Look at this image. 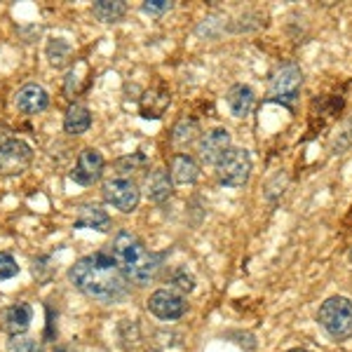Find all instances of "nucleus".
<instances>
[{"label": "nucleus", "instance_id": "obj_1", "mask_svg": "<svg viewBox=\"0 0 352 352\" xmlns=\"http://www.w3.org/2000/svg\"><path fill=\"white\" fill-rule=\"evenodd\" d=\"M68 280L78 292L101 303H116L127 296V280L111 252H96L76 261L68 270Z\"/></svg>", "mask_w": 352, "mask_h": 352}, {"label": "nucleus", "instance_id": "obj_2", "mask_svg": "<svg viewBox=\"0 0 352 352\" xmlns=\"http://www.w3.org/2000/svg\"><path fill=\"white\" fill-rule=\"evenodd\" d=\"M109 252L116 258L124 280L134 282L139 287L151 285L164 265V254H155L151 249H146V244L129 230H120L113 237Z\"/></svg>", "mask_w": 352, "mask_h": 352}, {"label": "nucleus", "instance_id": "obj_3", "mask_svg": "<svg viewBox=\"0 0 352 352\" xmlns=\"http://www.w3.org/2000/svg\"><path fill=\"white\" fill-rule=\"evenodd\" d=\"M317 324L336 343L352 338V300L345 296H331L317 310Z\"/></svg>", "mask_w": 352, "mask_h": 352}, {"label": "nucleus", "instance_id": "obj_4", "mask_svg": "<svg viewBox=\"0 0 352 352\" xmlns=\"http://www.w3.org/2000/svg\"><path fill=\"white\" fill-rule=\"evenodd\" d=\"M300 89H303V71H300V66L294 64V61L280 64L275 68V73L270 76V85H268L270 101H277V104L292 109L298 101Z\"/></svg>", "mask_w": 352, "mask_h": 352}, {"label": "nucleus", "instance_id": "obj_5", "mask_svg": "<svg viewBox=\"0 0 352 352\" xmlns=\"http://www.w3.org/2000/svg\"><path fill=\"white\" fill-rule=\"evenodd\" d=\"M254 162L247 148H232L221 157V162L217 164V176L219 184L226 188H242L247 186L249 176H252Z\"/></svg>", "mask_w": 352, "mask_h": 352}, {"label": "nucleus", "instance_id": "obj_6", "mask_svg": "<svg viewBox=\"0 0 352 352\" xmlns=\"http://www.w3.org/2000/svg\"><path fill=\"white\" fill-rule=\"evenodd\" d=\"M101 192H104V200L122 214L134 212L141 200L139 186L132 179H122V176H113V179L106 181Z\"/></svg>", "mask_w": 352, "mask_h": 352}, {"label": "nucleus", "instance_id": "obj_7", "mask_svg": "<svg viewBox=\"0 0 352 352\" xmlns=\"http://www.w3.org/2000/svg\"><path fill=\"white\" fill-rule=\"evenodd\" d=\"M33 151L26 141L8 139L0 144V174L3 176H19L31 167Z\"/></svg>", "mask_w": 352, "mask_h": 352}, {"label": "nucleus", "instance_id": "obj_8", "mask_svg": "<svg viewBox=\"0 0 352 352\" xmlns=\"http://www.w3.org/2000/svg\"><path fill=\"white\" fill-rule=\"evenodd\" d=\"M148 310L162 322H176L188 312V303L174 289H157L148 298Z\"/></svg>", "mask_w": 352, "mask_h": 352}, {"label": "nucleus", "instance_id": "obj_9", "mask_svg": "<svg viewBox=\"0 0 352 352\" xmlns=\"http://www.w3.org/2000/svg\"><path fill=\"white\" fill-rule=\"evenodd\" d=\"M230 151V132L226 127H214L207 134H202L200 144H197V153H200L202 164L217 167L221 157Z\"/></svg>", "mask_w": 352, "mask_h": 352}, {"label": "nucleus", "instance_id": "obj_10", "mask_svg": "<svg viewBox=\"0 0 352 352\" xmlns=\"http://www.w3.org/2000/svg\"><path fill=\"white\" fill-rule=\"evenodd\" d=\"M104 155H101L96 148H85L80 155H78V162L71 172V179L80 186H92L101 179L104 174Z\"/></svg>", "mask_w": 352, "mask_h": 352}, {"label": "nucleus", "instance_id": "obj_11", "mask_svg": "<svg viewBox=\"0 0 352 352\" xmlns=\"http://www.w3.org/2000/svg\"><path fill=\"white\" fill-rule=\"evenodd\" d=\"M14 101H16V109L21 113H26V116H38V113H43L50 106V94L41 85L28 82L16 92Z\"/></svg>", "mask_w": 352, "mask_h": 352}, {"label": "nucleus", "instance_id": "obj_12", "mask_svg": "<svg viewBox=\"0 0 352 352\" xmlns=\"http://www.w3.org/2000/svg\"><path fill=\"white\" fill-rule=\"evenodd\" d=\"M31 320H33L31 305L14 303L3 310V315H0V327H3V331L10 333V336H21V333H26Z\"/></svg>", "mask_w": 352, "mask_h": 352}, {"label": "nucleus", "instance_id": "obj_13", "mask_svg": "<svg viewBox=\"0 0 352 352\" xmlns=\"http://www.w3.org/2000/svg\"><path fill=\"white\" fill-rule=\"evenodd\" d=\"M226 101H228V109L235 118H247L249 113L254 111V104H256V94L249 85H232L226 94Z\"/></svg>", "mask_w": 352, "mask_h": 352}, {"label": "nucleus", "instance_id": "obj_14", "mask_svg": "<svg viewBox=\"0 0 352 352\" xmlns=\"http://www.w3.org/2000/svg\"><path fill=\"white\" fill-rule=\"evenodd\" d=\"M111 226V217L101 204H82L78 209V217H76V223L73 228H92V230H109Z\"/></svg>", "mask_w": 352, "mask_h": 352}, {"label": "nucleus", "instance_id": "obj_15", "mask_svg": "<svg viewBox=\"0 0 352 352\" xmlns=\"http://www.w3.org/2000/svg\"><path fill=\"white\" fill-rule=\"evenodd\" d=\"M197 176H200V164L195 162V157L186 155V153H179L172 160V172H169L172 184L192 186L197 181Z\"/></svg>", "mask_w": 352, "mask_h": 352}, {"label": "nucleus", "instance_id": "obj_16", "mask_svg": "<svg viewBox=\"0 0 352 352\" xmlns=\"http://www.w3.org/2000/svg\"><path fill=\"white\" fill-rule=\"evenodd\" d=\"M169 104H172V94H169L167 89H162V87L151 89V92H146L144 99H141V116H144L146 120H160Z\"/></svg>", "mask_w": 352, "mask_h": 352}, {"label": "nucleus", "instance_id": "obj_17", "mask_svg": "<svg viewBox=\"0 0 352 352\" xmlns=\"http://www.w3.org/2000/svg\"><path fill=\"white\" fill-rule=\"evenodd\" d=\"M146 188H148V197L155 204L167 202L174 192V184H172V179H169L167 169H155V172H151L148 181H146Z\"/></svg>", "mask_w": 352, "mask_h": 352}, {"label": "nucleus", "instance_id": "obj_18", "mask_svg": "<svg viewBox=\"0 0 352 352\" xmlns=\"http://www.w3.org/2000/svg\"><path fill=\"white\" fill-rule=\"evenodd\" d=\"M92 127V113H89L87 106L82 104H71L64 116V132L71 136L85 134Z\"/></svg>", "mask_w": 352, "mask_h": 352}, {"label": "nucleus", "instance_id": "obj_19", "mask_svg": "<svg viewBox=\"0 0 352 352\" xmlns=\"http://www.w3.org/2000/svg\"><path fill=\"white\" fill-rule=\"evenodd\" d=\"M92 12L101 24H116L127 12V5L122 0H99L92 5Z\"/></svg>", "mask_w": 352, "mask_h": 352}, {"label": "nucleus", "instance_id": "obj_20", "mask_svg": "<svg viewBox=\"0 0 352 352\" xmlns=\"http://www.w3.org/2000/svg\"><path fill=\"white\" fill-rule=\"evenodd\" d=\"M197 134H200V124H197V120H192V118H184V120H179L174 124L172 141L179 146H188L197 139Z\"/></svg>", "mask_w": 352, "mask_h": 352}, {"label": "nucleus", "instance_id": "obj_21", "mask_svg": "<svg viewBox=\"0 0 352 352\" xmlns=\"http://www.w3.org/2000/svg\"><path fill=\"white\" fill-rule=\"evenodd\" d=\"M146 162H148L146 160V155H141V153H132V155H127V157H120V160L116 162V167H118V172H120L122 179H129V174L144 169Z\"/></svg>", "mask_w": 352, "mask_h": 352}, {"label": "nucleus", "instance_id": "obj_22", "mask_svg": "<svg viewBox=\"0 0 352 352\" xmlns=\"http://www.w3.org/2000/svg\"><path fill=\"white\" fill-rule=\"evenodd\" d=\"M8 350L10 352H43V343L33 336H10V343H8Z\"/></svg>", "mask_w": 352, "mask_h": 352}, {"label": "nucleus", "instance_id": "obj_23", "mask_svg": "<svg viewBox=\"0 0 352 352\" xmlns=\"http://www.w3.org/2000/svg\"><path fill=\"white\" fill-rule=\"evenodd\" d=\"M350 146H352V116L338 127L336 139H333V144H331V151H333V155H340V153L345 148H350Z\"/></svg>", "mask_w": 352, "mask_h": 352}, {"label": "nucleus", "instance_id": "obj_24", "mask_svg": "<svg viewBox=\"0 0 352 352\" xmlns=\"http://www.w3.org/2000/svg\"><path fill=\"white\" fill-rule=\"evenodd\" d=\"M68 54H71V45H68L66 41H61V38L50 41L47 56H50V64H52V66H61L68 59Z\"/></svg>", "mask_w": 352, "mask_h": 352}, {"label": "nucleus", "instance_id": "obj_25", "mask_svg": "<svg viewBox=\"0 0 352 352\" xmlns=\"http://www.w3.org/2000/svg\"><path fill=\"white\" fill-rule=\"evenodd\" d=\"M14 275H19V265H16L14 256L8 252H0V282L12 280Z\"/></svg>", "mask_w": 352, "mask_h": 352}, {"label": "nucleus", "instance_id": "obj_26", "mask_svg": "<svg viewBox=\"0 0 352 352\" xmlns=\"http://www.w3.org/2000/svg\"><path fill=\"white\" fill-rule=\"evenodd\" d=\"M172 285L179 289V292L188 294V292H192V289H195V277H192L186 268H176L172 272Z\"/></svg>", "mask_w": 352, "mask_h": 352}, {"label": "nucleus", "instance_id": "obj_27", "mask_svg": "<svg viewBox=\"0 0 352 352\" xmlns=\"http://www.w3.org/2000/svg\"><path fill=\"white\" fill-rule=\"evenodd\" d=\"M172 8L174 5L169 3V0H146V3L141 5V10H144L148 16H162V14H167Z\"/></svg>", "mask_w": 352, "mask_h": 352}, {"label": "nucleus", "instance_id": "obj_28", "mask_svg": "<svg viewBox=\"0 0 352 352\" xmlns=\"http://www.w3.org/2000/svg\"><path fill=\"white\" fill-rule=\"evenodd\" d=\"M56 338V329H54V312L52 308H47V331H45V340Z\"/></svg>", "mask_w": 352, "mask_h": 352}, {"label": "nucleus", "instance_id": "obj_29", "mask_svg": "<svg viewBox=\"0 0 352 352\" xmlns=\"http://www.w3.org/2000/svg\"><path fill=\"white\" fill-rule=\"evenodd\" d=\"M54 352H73L71 348H66V345H59V348H56Z\"/></svg>", "mask_w": 352, "mask_h": 352}, {"label": "nucleus", "instance_id": "obj_30", "mask_svg": "<svg viewBox=\"0 0 352 352\" xmlns=\"http://www.w3.org/2000/svg\"><path fill=\"white\" fill-rule=\"evenodd\" d=\"M287 352H310V350H305V348H292V350H287Z\"/></svg>", "mask_w": 352, "mask_h": 352}, {"label": "nucleus", "instance_id": "obj_31", "mask_svg": "<svg viewBox=\"0 0 352 352\" xmlns=\"http://www.w3.org/2000/svg\"><path fill=\"white\" fill-rule=\"evenodd\" d=\"M348 261H350V263H352V249H350V254H348Z\"/></svg>", "mask_w": 352, "mask_h": 352}, {"label": "nucleus", "instance_id": "obj_32", "mask_svg": "<svg viewBox=\"0 0 352 352\" xmlns=\"http://www.w3.org/2000/svg\"><path fill=\"white\" fill-rule=\"evenodd\" d=\"M153 352H160V350H153Z\"/></svg>", "mask_w": 352, "mask_h": 352}]
</instances>
